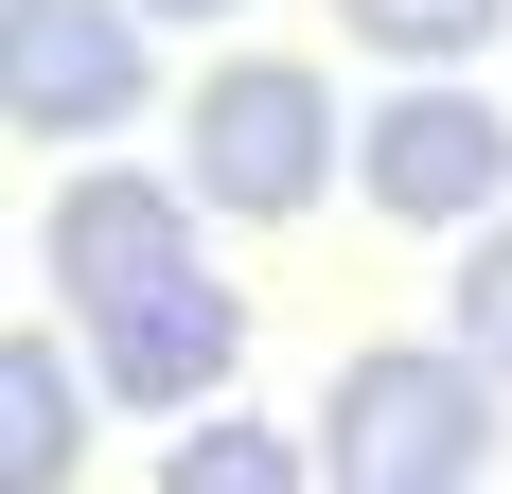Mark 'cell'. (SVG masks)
Returning a JSON list of instances; mask_svg holds the SVG:
<instances>
[{
    "instance_id": "obj_11",
    "label": "cell",
    "mask_w": 512,
    "mask_h": 494,
    "mask_svg": "<svg viewBox=\"0 0 512 494\" xmlns=\"http://www.w3.org/2000/svg\"><path fill=\"white\" fill-rule=\"evenodd\" d=\"M142 18H230V0H142Z\"/></svg>"
},
{
    "instance_id": "obj_1",
    "label": "cell",
    "mask_w": 512,
    "mask_h": 494,
    "mask_svg": "<svg viewBox=\"0 0 512 494\" xmlns=\"http://www.w3.org/2000/svg\"><path fill=\"white\" fill-rule=\"evenodd\" d=\"M495 459V371L460 336H371L318 406V477L336 494H477Z\"/></svg>"
},
{
    "instance_id": "obj_5",
    "label": "cell",
    "mask_w": 512,
    "mask_h": 494,
    "mask_svg": "<svg viewBox=\"0 0 512 494\" xmlns=\"http://www.w3.org/2000/svg\"><path fill=\"white\" fill-rule=\"evenodd\" d=\"M142 0H0V106L36 142H106L142 106Z\"/></svg>"
},
{
    "instance_id": "obj_6",
    "label": "cell",
    "mask_w": 512,
    "mask_h": 494,
    "mask_svg": "<svg viewBox=\"0 0 512 494\" xmlns=\"http://www.w3.org/2000/svg\"><path fill=\"white\" fill-rule=\"evenodd\" d=\"M230 353H248V300H230V265L177 300H124V318H89V371L124 406H159V424H195L212 389H230Z\"/></svg>"
},
{
    "instance_id": "obj_2",
    "label": "cell",
    "mask_w": 512,
    "mask_h": 494,
    "mask_svg": "<svg viewBox=\"0 0 512 494\" xmlns=\"http://www.w3.org/2000/svg\"><path fill=\"white\" fill-rule=\"evenodd\" d=\"M195 195H212V230H283L336 195V89L301 53H230L195 89Z\"/></svg>"
},
{
    "instance_id": "obj_3",
    "label": "cell",
    "mask_w": 512,
    "mask_h": 494,
    "mask_svg": "<svg viewBox=\"0 0 512 494\" xmlns=\"http://www.w3.org/2000/svg\"><path fill=\"white\" fill-rule=\"evenodd\" d=\"M195 177H124V159H89L71 195L36 212V247H53V300L71 318H124V300H177V283H212V230H195Z\"/></svg>"
},
{
    "instance_id": "obj_7",
    "label": "cell",
    "mask_w": 512,
    "mask_h": 494,
    "mask_svg": "<svg viewBox=\"0 0 512 494\" xmlns=\"http://www.w3.org/2000/svg\"><path fill=\"white\" fill-rule=\"evenodd\" d=\"M71 459H89L71 336H53V318H18V336H0V494H71Z\"/></svg>"
},
{
    "instance_id": "obj_4",
    "label": "cell",
    "mask_w": 512,
    "mask_h": 494,
    "mask_svg": "<svg viewBox=\"0 0 512 494\" xmlns=\"http://www.w3.org/2000/svg\"><path fill=\"white\" fill-rule=\"evenodd\" d=\"M354 177H371V212L389 230H495L512 212V124H495V89H389L354 124Z\"/></svg>"
},
{
    "instance_id": "obj_10",
    "label": "cell",
    "mask_w": 512,
    "mask_h": 494,
    "mask_svg": "<svg viewBox=\"0 0 512 494\" xmlns=\"http://www.w3.org/2000/svg\"><path fill=\"white\" fill-rule=\"evenodd\" d=\"M460 353H477V371L512 389V212H495V230L460 247Z\"/></svg>"
},
{
    "instance_id": "obj_9",
    "label": "cell",
    "mask_w": 512,
    "mask_h": 494,
    "mask_svg": "<svg viewBox=\"0 0 512 494\" xmlns=\"http://www.w3.org/2000/svg\"><path fill=\"white\" fill-rule=\"evenodd\" d=\"M336 18H354L371 53H407V71H442V53H477V36H495L512 0H336Z\"/></svg>"
},
{
    "instance_id": "obj_8",
    "label": "cell",
    "mask_w": 512,
    "mask_h": 494,
    "mask_svg": "<svg viewBox=\"0 0 512 494\" xmlns=\"http://www.w3.org/2000/svg\"><path fill=\"white\" fill-rule=\"evenodd\" d=\"M318 459L283 442V424H248V406H212V424H177V459H159V494H301Z\"/></svg>"
}]
</instances>
